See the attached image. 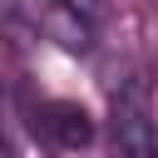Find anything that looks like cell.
<instances>
[{"label": "cell", "instance_id": "cell-1", "mask_svg": "<svg viewBox=\"0 0 158 158\" xmlns=\"http://www.w3.org/2000/svg\"><path fill=\"white\" fill-rule=\"evenodd\" d=\"M114 153L118 158H158V123L138 84L114 94Z\"/></svg>", "mask_w": 158, "mask_h": 158}, {"label": "cell", "instance_id": "cell-2", "mask_svg": "<svg viewBox=\"0 0 158 158\" xmlns=\"http://www.w3.org/2000/svg\"><path fill=\"white\" fill-rule=\"evenodd\" d=\"M44 133L59 148H84V143H94V118L69 99H49L44 104Z\"/></svg>", "mask_w": 158, "mask_h": 158}, {"label": "cell", "instance_id": "cell-3", "mask_svg": "<svg viewBox=\"0 0 158 158\" xmlns=\"http://www.w3.org/2000/svg\"><path fill=\"white\" fill-rule=\"evenodd\" d=\"M0 158H20V153H15V143H10L5 133H0Z\"/></svg>", "mask_w": 158, "mask_h": 158}]
</instances>
